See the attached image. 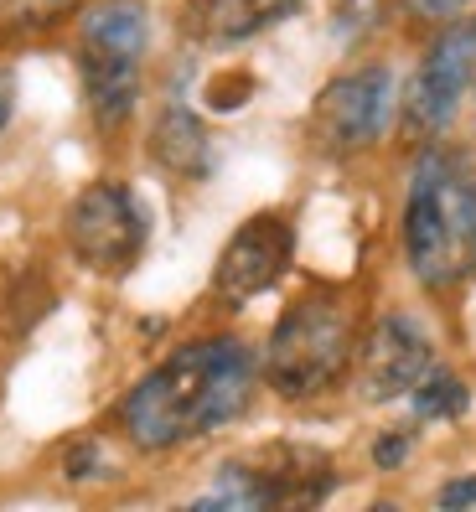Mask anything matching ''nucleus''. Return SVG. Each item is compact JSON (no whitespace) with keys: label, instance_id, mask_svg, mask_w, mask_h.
Listing matches in <instances>:
<instances>
[{"label":"nucleus","instance_id":"obj_1","mask_svg":"<svg viewBox=\"0 0 476 512\" xmlns=\"http://www.w3.org/2000/svg\"><path fill=\"white\" fill-rule=\"evenodd\" d=\"M254 383L259 357L249 352V342L202 337L176 347L130 388L119 404V425L140 450H171L238 419L254 399Z\"/></svg>","mask_w":476,"mask_h":512},{"label":"nucleus","instance_id":"obj_2","mask_svg":"<svg viewBox=\"0 0 476 512\" xmlns=\"http://www.w3.org/2000/svg\"><path fill=\"white\" fill-rule=\"evenodd\" d=\"M404 259L430 290H451L476 269V166L456 150H425L409 171Z\"/></svg>","mask_w":476,"mask_h":512},{"label":"nucleus","instance_id":"obj_3","mask_svg":"<svg viewBox=\"0 0 476 512\" xmlns=\"http://www.w3.org/2000/svg\"><path fill=\"white\" fill-rule=\"evenodd\" d=\"M352 352H357L352 306L332 290H311L290 300V311L275 321L259 373L280 399H316L347 373Z\"/></svg>","mask_w":476,"mask_h":512},{"label":"nucleus","instance_id":"obj_4","mask_svg":"<svg viewBox=\"0 0 476 512\" xmlns=\"http://www.w3.org/2000/svg\"><path fill=\"white\" fill-rule=\"evenodd\" d=\"M145 42H151V21H145L140 0H99L83 11L78 26V73L88 109L104 130L125 125L140 99V63Z\"/></svg>","mask_w":476,"mask_h":512},{"label":"nucleus","instance_id":"obj_5","mask_svg":"<svg viewBox=\"0 0 476 512\" xmlns=\"http://www.w3.org/2000/svg\"><path fill=\"white\" fill-rule=\"evenodd\" d=\"M337 487L332 461L311 445H270L249 461H228L213 481V492L197 497V507L259 512V507H316Z\"/></svg>","mask_w":476,"mask_h":512},{"label":"nucleus","instance_id":"obj_6","mask_svg":"<svg viewBox=\"0 0 476 512\" xmlns=\"http://www.w3.org/2000/svg\"><path fill=\"white\" fill-rule=\"evenodd\" d=\"M68 249L99 269V275H125L145 249V207L125 182H94L68 207Z\"/></svg>","mask_w":476,"mask_h":512},{"label":"nucleus","instance_id":"obj_7","mask_svg":"<svg viewBox=\"0 0 476 512\" xmlns=\"http://www.w3.org/2000/svg\"><path fill=\"white\" fill-rule=\"evenodd\" d=\"M394 73L389 68H357V73H342L321 88L316 99V140L337 156H352V150H368L383 140V130L394 125Z\"/></svg>","mask_w":476,"mask_h":512},{"label":"nucleus","instance_id":"obj_8","mask_svg":"<svg viewBox=\"0 0 476 512\" xmlns=\"http://www.w3.org/2000/svg\"><path fill=\"white\" fill-rule=\"evenodd\" d=\"M476 83V21H451L430 42L420 73L409 83L404 119L414 135H440L451 130V119L466 99V88Z\"/></svg>","mask_w":476,"mask_h":512},{"label":"nucleus","instance_id":"obj_9","mask_svg":"<svg viewBox=\"0 0 476 512\" xmlns=\"http://www.w3.org/2000/svg\"><path fill=\"white\" fill-rule=\"evenodd\" d=\"M290 254H295V233H290L285 218H275V213L249 218L244 228L228 238V249L218 254V269H213L218 300H228V306H244V300L264 295V290L285 275Z\"/></svg>","mask_w":476,"mask_h":512},{"label":"nucleus","instance_id":"obj_10","mask_svg":"<svg viewBox=\"0 0 476 512\" xmlns=\"http://www.w3.org/2000/svg\"><path fill=\"white\" fill-rule=\"evenodd\" d=\"M430 368H435V352H430L425 326L409 316H383L368 331L363 357H357V383H363V399L389 404V399L409 394Z\"/></svg>","mask_w":476,"mask_h":512},{"label":"nucleus","instance_id":"obj_11","mask_svg":"<svg viewBox=\"0 0 476 512\" xmlns=\"http://www.w3.org/2000/svg\"><path fill=\"white\" fill-rule=\"evenodd\" d=\"M301 0H192L187 6V32L207 47H233L285 21Z\"/></svg>","mask_w":476,"mask_h":512},{"label":"nucleus","instance_id":"obj_12","mask_svg":"<svg viewBox=\"0 0 476 512\" xmlns=\"http://www.w3.org/2000/svg\"><path fill=\"white\" fill-rule=\"evenodd\" d=\"M151 156L171 171V176H187V182H197V176L213 171V140H207L202 119L187 109V104H166L156 130H151Z\"/></svg>","mask_w":476,"mask_h":512},{"label":"nucleus","instance_id":"obj_13","mask_svg":"<svg viewBox=\"0 0 476 512\" xmlns=\"http://www.w3.org/2000/svg\"><path fill=\"white\" fill-rule=\"evenodd\" d=\"M409 399H414V414H420V419H456V414H466V404H471V388H466L456 373L430 368L420 383L409 388Z\"/></svg>","mask_w":476,"mask_h":512},{"label":"nucleus","instance_id":"obj_14","mask_svg":"<svg viewBox=\"0 0 476 512\" xmlns=\"http://www.w3.org/2000/svg\"><path fill=\"white\" fill-rule=\"evenodd\" d=\"M78 0H0V26H47Z\"/></svg>","mask_w":476,"mask_h":512},{"label":"nucleus","instance_id":"obj_15","mask_svg":"<svg viewBox=\"0 0 476 512\" xmlns=\"http://www.w3.org/2000/svg\"><path fill=\"white\" fill-rule=\"evenodd\" d=\"M409 456V430H394V435H378V445H373V461L383 466V471H394L399 461Z\"/></svg>","mask_w":476,"mask_h":512},{"label":"nucleus","instance_id":"obj_16","mask_svg":"<svg viewBox=\"0 0 476 512\" xmlns=\"http://www.w3.org/2000/svg\"><path fill=\"white\" fill-rule=\"evenodd\" d=\"M440 507H476V476H461V481H445L440 487V497H435Z\"/></svg>","mask_w":476,"mask_h":512},{"label":"nucleus","instance_id":"obj_17","mask_svg":"<svg viewBox=\"0 0 476 512\" xmlns=\"http://www.w3.org/2000/svg\"><path fill=\"white\" fill-rule=\"evenodd\" d=\"M404 6H409L414 16H435V21H445V16H461V11H466V0H404Z\"/></svg>","mask_w":476,"mask_h":512},{"label":"nucleus","instance_id":"obj_18","mask_svg":"<svg viewBox=\"0 0 476 512\" xmlns=\"http://www.w3.org/2000/svg\"><path fill=\"white\" fill-rule=\"evenodd\" d=\"M11 114H16V73H6V68H0V135H6Z\"/></svg>","mask_w":476,"mask_h":512}]
</instances>
